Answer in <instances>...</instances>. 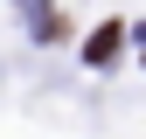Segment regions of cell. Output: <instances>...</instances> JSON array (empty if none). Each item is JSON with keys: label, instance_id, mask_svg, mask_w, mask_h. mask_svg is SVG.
Listing matches in <instances>:
<instances>
[{"label": "cell", "instance_id": "1", "mask_svg": "<svg viewBox=\"0 0 146 139\" xmlns=\"http://www.w3.org/2000/svg\"><path fill=\"white\" fill-rule=\"evenodd\" d=\"M118 49H125V28H118V21H104V28H90V35H84V63H90V70L118 63Z\"/></svg>", "mask_w": 146, "mask_h": 139}]
</instances>
